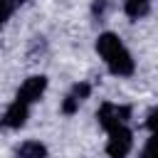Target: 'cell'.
<instances>
[{"mask_svg":"<svg viewBox=\"0 0 158 158\" xmlns=\"http://www.w3.org/2000/svg\"><path fill=\"white\" fill-rule=\"evenodd\" d=\"M138 158H153V133H151V138L146 141V146L141 148V153H138Z\"/></svg>","mask_w":158,"mask_h":158,"instance_id":"obj_12","label":"cell"},{"mask_svg":"<svg viewBox=\"0 0 158 158\" xmlns=\"http://www.w3.org/2000/svg\"><path fill=\"white\" fill-rule=\"evenodd\" d=\"M131 116H133V109L128 104H114V101H104L99 106V111H96V121H99V126L104 131H109L114 126L128 123Z\"/></svg>","mask_w":158,"mask_h":158,"instance_id":"obj_2","label":"cell"},{"mask_svg":"<svg viewBox=\"0 0 158 158\" xmlns=\"http://www.w3.org/2000/svg\"><path fill=\"white\" fill-rule=\"evenodd\" d=\"M44 91H47V77L35 74V77H30V79L22 81V86H20L17 94H15V99L22 101V104H27V106H32V104H37V101L42 99Z\"/></svg>","mask_w":158,"mask_h":158,"instance_id":"obj_4","label":"cell"},{"mask_svg":"<svg viewBox=\"0 0 158 158\" xmlns=\"http://www.w3.org/2000/svg\"><path fill=\"white\" fill-rule=\"evenodd\" d=\"M89 96H91V84H89V81H77V84L67 91V96L62 99L59 111H62L64 116H72V114L79 111V106H81Z\"/></svg>","mask_w":158,"mask_h":158,"instance_id":"obj_5","label":"cell"},{"mask_svg":"<svg viewBox=\"0 0 158 158\" xmlns=\"http://www.w3.org/2000/svg\"><path fill=\"white\" fill-rule=\"evenodd\" d=\"M109 133V141H106V153L109 158H126L133 148V131L128 123L123 126H114L106 131Z\"/></svg>","mask_w":158,"mask_h":158,"instance_id":"obj_3","label":"cell"},{"mask_svg":"<svg viewBox=\"0 0 158 158\" xmlns=\"http://www.w3.org/2000/svg\"><path fill=\"white\" fill-rule=\"evenodd\" d=\"M123 12L128 20L138 22L151 15V0H123Z\"/></svg>","mask_w":158,"mask_h":158,"instance_id":"obj_8","label":"cell"},{"mask_svg":"<svg viewBox=\"0 0 158 158\" xmlns=\"http://www.w3.org/2000/svg\"><path fill=\"white\" fill-rule=\"evenodd\" d=\"M15 158H47V146L42 141H22L17 148H15Z\"/></svg>","mask_w":158,"mask_h":158,"instance_id":"obj_7","label":"cell"},{"mask_svg":"<svg viewBox=\"0 0 158 158\" xmlns=\"http://www.w3.org/2000/svg\"><path fill=\"white\" fill-rule=\"evenodd\" d=\"M30 118V106L12 99V104L5 109V114L0 116V128H7V131H15V128H22Z\"/></svg>","mask_w":158,"mask_h":158,"instance_id":"obj_6","label":"cell"},{"mask_svg":"<svg viewBox=\"0 0 158 158\" xmlns=\"http://www.w3.org/2000/svg\"><path fill=\"white\" fill-rule=\"evenodd\" d=\"M109 7H111V0H91V17H94L96 22H101V20L106 17Z\"/></svg>","mask_w":158,"mask_h":158,"instance_id":"obj_10","label":"cell"},{"mask_svg":"<svg viewBox=\"0 0 158 158\" xmlns=\"http://www.w3.org/2000/svg\"><path fill=\"white\" fill-rule=\"evenodd\" d=\"M25 0H0V30L5 27V22L12 17V12H15V7L17 5H22Z\"/></svg>","mask_w":158,"mask_h":158,"instance_id":"obj_9","label":"cell"},{"mask_svg":"<svg viewBox=\"0 0 158 158\" xmlns=\"http://www.w3.org/2000/svg\"><path fill=\"white\" fill-rule=\"evenodd\" d=\"M44 52H47V42H44V37H35L32 44H30V52H27V54L35 59L37 54H44Z\"/></svg>","mask_w":158,"mask_h":158,"instance_id":"obj_11","label":"cell"},{"mask_svg":"<svg viewBox=\"0 0 158 158\" xmlns=\"http://www.w3.org/2000/svg\"><path fill=\"white\" fill-rule=\"evenodd\" d=\"M96 52L114 77H131L136 72V62L116 32H101L96 37Z\"/></svg>","mask_w":158,"mask_h":158,"instance_id":"obj_1","label":"cell"}]
</instances>
